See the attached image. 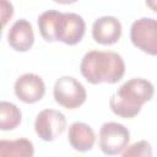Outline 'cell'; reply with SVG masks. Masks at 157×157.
Here are the masks:
<instances>
[{
  "mask_svg": "<svg viewBox=\"0 0 157 157\" xmlns=\"http://www.w3.org/2000/svg\"><path fill=\"white\" fill-rule=\"evenodd\" d=\"M121 36V23L114 16H102L93 22L92 37L102 45L115 44Z\"/></svg>",
  "mask_w": 157,
  "mask_h": 157,
  "instance_id": "9c48e42d",
  "label": "cell"
},
{
  "mask_svg": "<svg viewBox=\"0 0 157 157\" xmlns=\"http://www.w3.org/2000/svg\"><path fill=\"white\" fill-rule=\"evenodd\" d=\"M86 32V23L82 16L75 12H65L60 15L56 31H55V39L63 42L67 45H75L83 38Z\"/></svg>",
  "mask_w": 157,
  "mask_h": 157,
  "instance_id": "52a82bcc",
  "label": "cell"
},
{
  "mask_svg": "<svg viewBox=\"0 0 157 157\" xmlns=\"http://www.w3.org/2000/svg\"><path fill=\"white\" fill-rule=\"evenodd\" d=\"M155 94L153 85L145 78L135 77L123 83L110 97L109 107L112 112L121 118H134L142 105L151 101Z\"/></svg>",
  "mask_w": 157,
  "mask_h": 157,
  "instance_id": "7a4b0ae2",
  "label": "cell"
},
{
  "mask_svg": "<svg viewBox=\"0 0 157 157\" xmlns=\"http://www.w3.org/2000/svg\"><path fill=\"white\" fill-rule=\"evenodd\" d=\"M1 7H2V10H1L2 26H5L6 22H7V20L12 17V15H13V9H12V5L9 4V2H6V1H1Z\"/></svg>",
  "mask_w": 157,
  "mask_h": 157,
  "instance_id": "2e32d148",
  "label": "cell"
},
{
  "mask_svg": "<svg viewBox=\"0 0 157 157\" xmlns=\"http://www.w3.org/2000/svg\"><path fill=\"white\" fill-rule=\"evenodd\" d=\"M32 141L25 137L0 141V157H33Z\"/></svg>",
  "mask_w": 157,
  "mask_h": 157,
  "instance_id": "7c38bea8",
  "label": "cell"
},
{
  "mask_svg": "<svg viewBox=\"0 0 157 157\" xmlns=\"http://www.w3.org/2000/svg\"><path fill=\"white\" fill-rule=\"evenodd\" d=\"M60 15L61 12L56 10H47L38 16V28L44 40L56 42L55 31H56V23Z\"/></svg>",
  "mask_w": 157,
  "mask_h": 157,
  "instance_id": "4fadbf2b",
  "label": "cell"
},
{
  "mask_svg": "<svg viewBox=\"0 0 157 157\" xmlns=\"http://www.w3.org/2000/svg\"><path fill=\"white\" fill-rule=\"evenodd\" d=\"M21 110L11 102L1 101L0 102V129L1 130H12L17 128L21 123Z\"/></svg>",
  "mask_w": 157,
  "mask_h": 157,
  "instance_id": "5bb4252c",
  "label": "cell"
},
{
  "mask_svg": "<svg viewBox=\"0 0 157 157\" xmlns=\"http://www.w3.org/2000/svg\"><path fill=\"white\" fill-rule=\"evenodd\" d=\"M131 43L144 53L157 56V20L141 17L130 28Z\"/></svg>",
  "mask_w": 157,
  "mask_h": 157,
  "instance_id": "277c9868",
  "label": "cell"
},
{
  "mask_svg": "<svg viewBox=\"0 0 157 157\" xmlns=\"http://www.w3.org/2000/svg\"><path fill=\"white\" fill-rule=\"evenodd\" d=\"M7 42L16 52H27L34 43V33L32 25L25 20H17L7 32Z\"/></svg>",
  "mask_w": 157,
  "mask_h": 157,
  "instance_id": "30bf717a",
  "label": "cell"
},
{
  "mask_svg": "<svg viewBox=\"0 0 157 157\" xmlns=\"http://www.w3.org/2000/svg\"><path fill=\"white\" fill-rule=\"evenodd\" d=\"M130 132L123 124L104 123L99 129V148L107 156H115L128 147Z\"/></svg>",
  "mask_w": 157,
  "mask_h": 157,
  "instance_id": "5b68a950",
  "label": "cell"
},
{
  "mask_svg": "<svg viewBox=\"0 0 157 157\" xmlns=\"http://www.w3.org/2000/svg\"><path fill=\"white\" fill-rule=\"evenodd\" d=\"M66 129L65 115L55 109H43L34 121L36 134L44 141H54Z\"/></svg>",
  "mask_w": 157,
  "mask_h": 157,
  "instance_id": "8992f818",
  "label": "cell"
},
{
  "mask_svg": "<svg viewBox=\"0 0 157 157\" xmlns=\"http://www.w3.org/2000/svg\"><path fill=\"white\" fill-rule=\"evenodd\" d=\"M121 157H152V146L146 140L134 142L124 150Z\"/></svg>",
  "mask_w": 157,
  "mask_h": 157,
  "instance_id": "9a60e30c",
  "label": "cell"
},
{
  "mask_svg": "<svg viewBox=\"0 0 157 157\" xmlns=\"http://www.w3.org/2000/svg\"><path fill=\"white\" fill-rule=\"evenodd\" d=\"M80 71L92 85L117 83L125 74V63L115 52L91 50L83 55Z\"/></svg>",
  "mask_w": 157,
  "mask_h": 157,
  "instance_id": "6da1fadb",
  "label": "cell"
},
{
  "mask_svg": "<svg viewBox=\"0 0 157 157\" xmlns=\"http://www.w3.org/2000/svg\"><path fill=\"white\" fill-rule=\"evenodd\" d=\"M13 91L16 97L25 103L39 102L45 93V85L40 76L27 72L21 75L13 85Z\"/></svg>",
  "mask_w": 157,
  "mask_h": 157,
  "instance_id": "ba28073f",
  "label": "cell"
},
{
  "mask_svg": "<svg viewBox=\"0 0 157 157\" xmlns=\"http://www.w3.org/2000/svg\"><path fill=\"white\" fill-rule=\"evenodd\" d=\"M146 5L151 7L155 12H157V1H146Z\"/></svg>",
  "mask_w": 157,
  "mask_h": 157,
  "instance_id": "e0dca14e",
  "label": "cell"
},
{
  "mask_svg": "<svg viewBox=\"0 0 157 157\" xmlns=\"http://www.w3.org/2000/svg\"><path fill=\"white\" fill-rule=\"evenodd\" d=\"M67 140L71 147L80 152L92 150L96 142V135L93 129L81 121H75L69 126Z\"/></svg>",
  "mask_w": 157,
  "mask_h": 157,
  "instance_id": "8fae6325",
  "label": "cell"
},
{
  "mask_svg": "<svg viewBox=\"0 0 157 157\" xmlns=\"http://www.w3.org/2000/svg\"><path fill=\"white\" fill-rule=\"evenodd\" d=\"M53 96L59 105L66 109H76L86 102L87 92L83 85L75 77L61 76L54 83Z\"/></svg>",
  "mask_w": 157,
  "mask_h": 157,
  "instance_id": "3957f363",
  "label": "cell"
}]
</instances>
